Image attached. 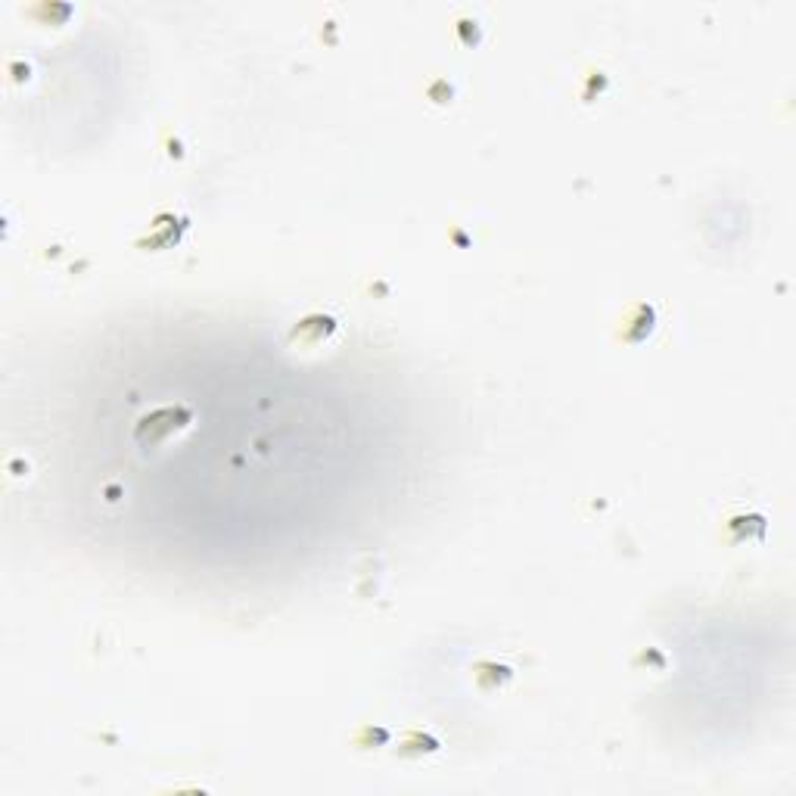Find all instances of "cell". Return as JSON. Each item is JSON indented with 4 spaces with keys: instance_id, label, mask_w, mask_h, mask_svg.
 <instances>
[{
    "instance_id": "obj_1",
    "label": "cell",
    "mask_w": 796,
    "mask_h": 796,
    "mask_svg": "<svg viewBox=\"0 0 796 796\" xmlns=\"http://www.w3.org/2000/svg\"><path fill=\"white\" fill-rule=\"evenodd\" d=\"M327 336H336V320L330 318H309L293 330V339L302 349H324Z\"/></svg>"
}]
</instances>
